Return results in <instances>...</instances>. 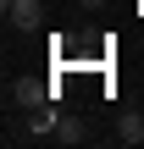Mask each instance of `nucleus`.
<instances>
[{
	"label": "nucleus",
	"mask_w": 144,
	"mask_h": 149,
	"mask_svg": "<svg viewBox=\"0 0 144 149\" xmlns=\"http://www.w3.org/2000/svg\"><path fill=\"white\" fill-rule=\"evenodd\" d=\"M117 144H144V116L139 111H122V116H117Z\"/></svg>",
	"instance_id": "7ed1b4c3"
},
{
	"label": "nucleus",
	"mask_w": 144,
	"mask_h": 149,
	"mask_svg": "<svg viewBox=\"0 0 144 149\" xmlns=\"http://www.w3.org/2000/svg\"><path fill=\"white\" fill-rule=\"evenodd\" d=\"M50 138H55V144H83V138H89V133H83V122H78V116H67V111H61V116H55V133H50Z\"/></svg>",
	"instance_id": "20e7f679"
},
{
	"label": "nucleus",
	"mask_w": 144,
	"mask_h": 149,
	"mask_svg": "<svg viewBox=\"0 0 144 149\" xmlns=\"http://www.w3.org/2000/svg\"><path fill=\"white\" fill-rule=\"evenodd\" d=\"M0 11H6V22L22 28V33H33V28L44 22V6H39V0H0Z\"/></svg>",
	"instance_id": "f03ea898"
},
{
	"label": "nucleus",
	"mask_w": 144,
	"mask_h": 149,
	"mask_svg": "<svg viewBox=\"0 0 144 149\" xmlns=\"http://www.w3.org/2000/svg\"><path fill=\"white\" fill-rule=\"evenodd\" d=\"M6 100H11L17 111H39V105H55V88H50V83H39V77H17Z\"/></svg>",
	"instance_id": "f257e3e1"
}]
</instances>
